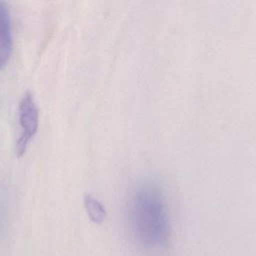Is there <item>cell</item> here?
Here are the masks:
<instances>
[{"label":"cell","instance_id":"6da1fadb","mask_svg":"<svg viewBox=\"0 0 256 256\" xmlns=\"http://www.w3.org/2000/svg\"><path fill=\"white\" fill-rule=\"evenodd\" d=\"M126 216L133 237L142 247L155 250L167 243L169 217L158 185L151 182L137 185L127 202Z\"/></svg>","mask_w":256,"mask_h":256},{"label":"cell","instance_id":"3957f363","mask_svg":"<svg viewBox=\"0 0 256 256\" xmlns=\"http://www.w3.org/2000/svg\"><path fill=\"white\" fill-rule=\"evenodd\" d=\"M12 52V30L9 10L0 3V65L3 67Z\"/></svg>","mask_w":256,"mask_h":256},{"label":"cell","instance_id":"277c9868","mask_svg":"<svg viewBox=\"0 0 256 256\" xmlns=\"http://www.w3.org/2000/svg\"><path fill=\"white\" fill-rule=\"evenodd\" d=\"M84 206L89 218L95 223H101L106 217V210L103 204L90 194L84 195Z\"/></svg>","mask_w":256,"mask_h":256},{"label":"cell","instance_id":"7a4b0ae2","mask_svg":"<svg viewBox=\"0 0 256 256\" xmlns=\"http://www.w3.org/2000/svg\"><path fill=\"white\" fill-rule=\"evenodd\" d=\"M18 118L20 125V135L16 142V155L25 153L29 141L36 134L39 123V113L36 101L31 92H26L18 105Z\"/></svg>","mask_w":256,"mask_h":256}]
</instances>
